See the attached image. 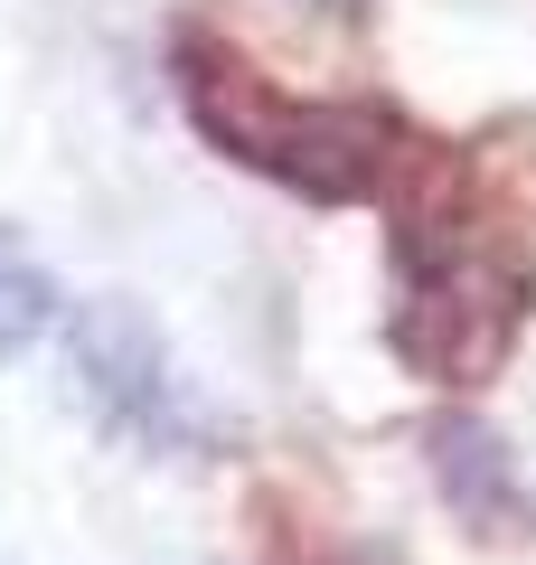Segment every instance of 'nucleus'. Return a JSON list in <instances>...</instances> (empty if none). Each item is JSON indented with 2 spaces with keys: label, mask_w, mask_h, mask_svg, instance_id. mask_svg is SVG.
Returning <instances> with one entry per match:
<instances>
[{
  "label": "nucleus",
  "mask_w": 536,
  "mask_h": 565,
  "mask_svg": "<svg viewBox=\"0 0 536 565\" xmlns=\"http://www.w3.org/2000/svg\"><path fill=\"white\" fill-rule=\"evenodd\" d=\"M179 104L217 141L226 161L264 170V180L301 189V199L339 207V199H386V189L433 170V141L405 132L386 104H320V95H282L264 66H245L217 39H179Z\"/></svg>",
  "instance_id": "nucleus-1"
},
{
  "label": "nucleus",
  "mask_w": 536,
  "mask_h": 565,
  "mask_svg": "<svg viewBox=\"0 0 536 565\" xmlns=\"http://www.w3.org/2000/svg\"><path fill=\"white\" fill-rule=\"evenodd\" d=\"M76 377H85V396L104 405V424H122L141 444H189V434H199V405L179 386L160 330L141 321V311H122V302H95L76 321Z\"/></svg>",
  "instance_id": "nucleus-3"
},
{
  "label": "nucleus",
  "mask_w": 536,
  "mask_h": 565,
  "mask_svg": "<svg viewBox=\"0 0 536 565\" xmlns=\"http://www.w3.org/2000/svg\"><path fill=\"white\" fill-rule=\"evenodd\" d=\"M527 292H536L527 264L499 255L490 236H442L396 321V349L442 386H480V377H499V359L527 330Z\"/></svg>",
  "instance_id": "nucleus-2"
},
{
  "label": "nucleus",
  "mask_w": 536,
  "mask_h": 565,
  "mask_svg": "<svg viewBox=\"0 0 536 565\" xmlns=\"http://www.w3.org/2000/svg\"><path fill=\"white\" fill-rule=\"evenodd\" d=\"M47 321H57V282H47V264L0 226V359L29 349V340H47Z\"/></svg>",
  "instance_id": "nucleus-4"
}]
</instances>
